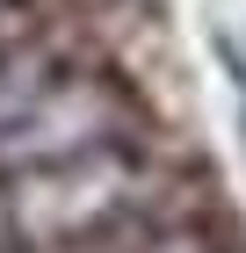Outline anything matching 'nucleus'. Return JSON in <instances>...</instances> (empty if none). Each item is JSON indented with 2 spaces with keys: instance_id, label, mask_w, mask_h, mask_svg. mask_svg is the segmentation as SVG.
Listing matches in <instances>:
<instances>
[{
  "instance_id": "f257e3e1",
  "label": "nucleus",
  "mask_w": 246,
  "mask_h": 253,
  "mask_svg": "<svg viewBox=\"0 0 246 253\" xmlns=\"http://www.w3.org/2000/svg\"><path fill=\"white\" fill-rule=\"evenodd\" d=\"M7 116H15V94H0V123H7Z\"/></svg>"
}]
</instances>
